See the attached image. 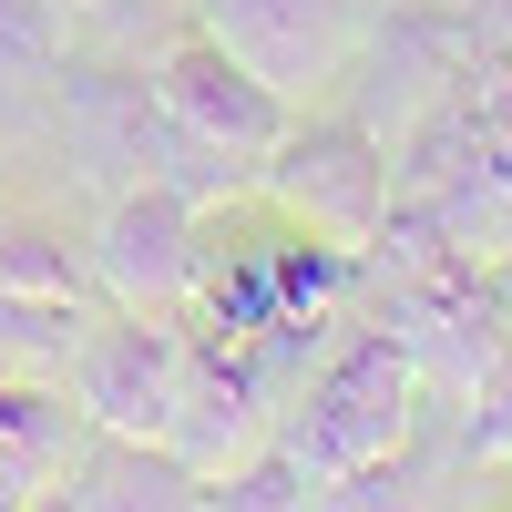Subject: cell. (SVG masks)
<instances>
[{
  "label": "cell",
  "mask_w": 512,
  "mask_h": 512,
  "mask_svg": "<svg viewBox=\"0 0 512 512\" xmlns=\"http://www.w3.org/2000/svg\"><path fill=\"white\" fill-rule=\"evenodd\" d=\"M267 185H277V216L318 226L338 246H369L379 216H390V144L369 123H287L267 154Z\"/></svg>",
  "instance_id": "277c9868"
},
{
  "label": "cell",
  "mask_w": 512,
  "mask_h": 512,
  "mask_svg": "<svg viewBox=\"0 0 512 512\" xmlns=\"http://www.w3.org/2000/svg\"><path fill=\"white\" fill-rule=\"evenodd\" d=\"M267 441V390L246 379V359L226 338H185V379H175V420H164V451L216 492L236 461Z\"/></svg>",
  "instance_id": "8992f818"
},
{
  "label": "cell",
  "mask_w": 512,
  "mask_h": 512,
  "mask_svg": "<svg viewBox=\"0 0 512 512\" xmlns=\"http://www.w3.org/2000/svg\"><path fill=\"white\" fill-rule=\"evenodd\" d=\"M461 461H512V338L482 359L472 379V431H461Z\"/></svg>",
  "instance_id": "4fadbf2b"
},
{
  "label": "cell",
  "mask_w": 512,
  "mask_h": 512,
  "mask_svg": "<svg viewBox=\"0 0 512 512\" xmlns=\"http://www.w3.org/2000/svg\"><path fill=\"white\" fill-rule=\"evenodd\" d=\"M0 297H31V308H93V256H72L62 226L11 216V226H0Z\"/></svg>",
  "instance_id": "30bf717a"
},
{
  "label": "cell",
  "mask_w": 512,
  "mask_h": 512,
  "mask_svg": "<svg viewBox=\"0 0 512 512\" xmlns=\"http://www.w3.org/2000/svg\"><path fill=\"white\" fill-rule=\"evenodd\" d=\"M195 287H205V338H226V349H246L256 328L287 318V308H277V256H267V236H246L226 267H205V256H195Z\"/></svg>",
  "instance_id": "8fae6325"
},
{
  "label": "cell",
  "mask_w": 512,
  "mask_h": 512,
  "mask_svg": "<svg viewBox=\"0 0 512 512\" xmlns=\"http://www.w3.org/2000/svg\"><path fill=\"white\" fill-rule=\"evenodd\" d=\"M154 103H164V123H175L185 144H205V154H226V164H267L277 154V134H287V93L256 62H236L216 31H185L175 52L154 62Z\"/></svg>",
  "instance_id": "7a4b0ae2"
},
{
  "label": "cell",
  "mask_w": 512,
  "mask_h": 512,
  "mask_svg": "<svg viewBox=\"0 0 512 512\" xmlns=\"http://www.w3.org/2000/svg\"><path fill=\"white\" fill-rule=\"evenodd\" d=\"M205 31H216L236 62H256L277 93H297V82L338 72V52H349V0H205Z\"/></svg>",
  "instance_id": "ba28073f"
},
{
  "label": "cell",
  "mask_w": 512,
  "mask_h": 512,
  "mask_svg": "<svg viewBox=\"0 0 512 512\" xmlns=\"http://www.w3.org/2000/svg\"><path fill=\"white\" fill-rule=\"evenodd\" d=\"M93 287L113 308H175L195 287V195L185 185H123L93 236Z\"/></svg>",
  "instance_id": "5b68a950"
},
{
  "label": "cell",
  "mask_w": 512,
  "mask_h": 512,
  "mask_svg": "<svg viewBox=\"0 0 512 512\" xmlns=\"http://www.w3.org/2000/svg\"><path fill=\"white\" fill-rule=\"evenodd\" d=\"M62 369H72V400L93 410V431L164 441V420H175V379H185V328H164V308L82 318V338H72Z\"/></svg>",
  "instance_id": "3957f363"
},
{
  "label": "cell",
  "mask_w": 512,
  "mask_h": 512,
  "mask_svg": "<svg viewBox=\"0 0 512 512\" xmlns=\"http://www.w3.org/2000/svg\"><path fill=\"white\" fill-rule=\"evenodd\" d=\"M82 451H93V410L62 400L52 379H11L0 369V512L21 502H62Z\"/></svg>",
  "instance_id": "52a82bcc"
},
{
  "label": "cell",
  "mask_w": 512,
  "mask_h": 512,
  "mask_svg": "<svg viewBox=\"0 0 512 512\" xmlns=\"http://www.w3.org/2000/svg\"><path fill=\"white\" fill-rule=\"evenodd\" d=\"M205 502H236V512H287V502H318V482L297 472L287 451H246V461H236V472L205 492Z\"/></svg>",
  "instance_id": "7c38bea8"
},
{
  "label": "cell",
  "mask_w": 512,
  "mask_h": 512,
  "mask_svg": "<svg viewBox=\"0 0 512 512\" xmlns=\"http://www.w3.org/2000/svg\"><path fill=\"white\" fill-rule=\"evenodd\" d=\"M62 502H205V482L185 472L164 441H123V431H93V451H82V472Z\"/></svg>",
  "instance_id": "9c48e42d"
},
{
  "label": "cell",
  "mask_w": 512,
  "mask_h": 512,
  "mask_svg": "<svg viewBox=\"0 0 512 512\" xmlns=\"http://www.w3.org/2000/svg\"><path fill=\"white\" fill-rule=\"evenodd\" d=\"M410 410H420V359H410V338H349V349L297 390L277 451H287L297 472L318 482V502H328L338 482H369V472H390V461H400Z\"/></svg>",
  "instance_id": "6da1fadb"
},
{
  "label": "cell",
  "mask_w": 512,
  "mask_h": 512,
  "mask_svg": "<svg viewBox=\"0 0 512 512\" xmlns=\"http://www.w3.org/2000/svg\"><path fill=\"white\" fill-rule=\"evenodd\" d=\"M52 11H113V0H52Z\"/></svg>",
  "instance_id": "5bb4252c"
}]
</instances>
